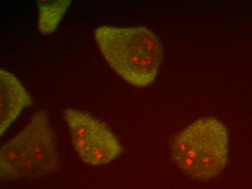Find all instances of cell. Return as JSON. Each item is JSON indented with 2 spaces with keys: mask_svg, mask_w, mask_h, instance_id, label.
Returning <instances> with one entry per match:
<instances>
[{
  "mask_svg": "<svg viewBox=\"0 0 252 189\" xmlns=\"http://www.w3.org/2000/svg\"><path fill=\"white\" fill-rule=\"evenodd\" d=\"M60 166L56 135L45 111L36 112L0 151V176L3 180L48 176L56 173Z\"/></svg>",
  "mask_w": 252,
  "mask_h": 189,
  "instance_id": "7a4b0ae2",
  "label": "cell"
},
{
  "mask_svg": "<svg viewBox=\"0 0 252 189\" xmlns=\"http://www.w3.org/2000/svg\"><path fill=\"white\" fill-rule=\"evenodd\" d=\"M170 151L176 165L189 176L204 181L215 178L227 162L226 127L216 118H201L175 136Z\"/></svg>",
  "mask_w": 252,
  "mask_h": 189,
  "instance_id": "3957f363",
  "label": "cell"
},
{
  "mask_svg": "<svg viewBox=\"0 0 252 189\" xmlns=\"http://www.w3.org/2000/svg\"><path fill=\"white\" fill-rule=\"evenodd\" d=\"M72 145L86 164L105 165L122 153L123 147L110 129L87 112L75 109L64 111Z\"/></svg>",
  "mask_w": 252,
  "mask_h": 189,
  "instance_id": "277c9868",
  "label": "cell"
},
{
  "mask_svg": "<svg viewBox=\"0 0 252 189\" xmlns=\"http://www.w3.org/2000/svg\"><path fill=\"white\" fill-rule=\"evenodd\" d=\"M94 38L110 68L132 85L145 87L156 79L164 51L158 37L145 27L101 26Z\"/></svg>",
  "mask_w": 252,
  "mask_h": 189,
  "instance_id": "6da1fadb",
  "label": "cell"
},
{
  "mask_svg": "<svg viewBox=\"0 0 252 189\" xmlns=\"http://www.w3.org/2000/svg\"><path fill=\"white\" fill-rule=\"evenodd\" d=\"M70 3V0L38 1V31L43 35L53 33L62 21Z\"/></svg>",
  "mask_w": 252,
  "mask_h": 189,
  "instance_id": "8992f818",
  "label": "cell"
},
{
  "mask_svg": "<svg viewBox=\"0 0 252 189\" xmlns=\"http://www.w3.org/2000/svg\"><path fill=\"white\" fill-rule=\"evenodd\" d=\"M32 99L25 87L13 74L0 69V133L1 136L21 114L30 107Z\"/></svg>",
  "mask_w": 252,
  "mask_h": 189,
  "instance_id": "5b68a950",
  "label": "cell"
}]
</instances>
